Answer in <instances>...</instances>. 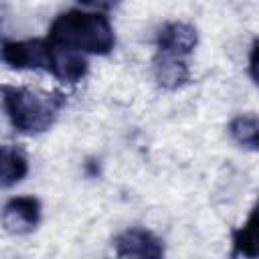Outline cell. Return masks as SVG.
I'll use <instances>...</instances> for the list:
<instances>
[{
  "mask_svg": "<svg viewBox=\"0 0 259 259\" xmlns=\"http://www.w3.org/2000/svg\"><path fill=\"white\" fill-rule=\"evenodd\" d=\"M119 259H164V243L148 229H127L113 241Z\"/></svg>",
  "mask_w": 259,
  "mask_h": 259,
  "instance_id": "obj_4",
  "label": "cell"
},
{
  "mask_svg": "<svg viewBox=\"0 0 259 259\" xmlns=\"http://www.w3.org/2000/svg\"><path fill=\"white\" fill-rule=\"evenodd\" d=\"M40 221V202L34 196H16L4 204L2 225L8 233H28Z\"/></svg>",
  "mask_w": 259,
  "mask_h": 259,
  "instance_id": "obj_6",
  "label": "cell"
},
{
  "mask_svg": "<svg viewBox=\"0 0 259 259\" xmlns=\"http://www.w3.org/2000/svg\"><path fill=\"white\" fill-rule=\"evenodd\" d=\"M53 45L49 38H28V40H4L2 59L12 69H42L51 67Z\"/></svg>",
  "mask_w": 259,
  "mask_h": 259,
  "instance_id": "obj_3",
  "label": "cell"
},
{
  "mask_svg": "<svg viewBox=\"0 0 259 259\" xmlns=\"http://www.w3.org/2000/svg\"><path fill=\"white\" fill-rule=\"evenodd\" d=\"M2 91H4V109L10 123L20 134H28V136L49 130L65 105V95L59 91L38 93L26 87H12V85H4Z\"/></svg>",
  "mask_w": 259,
  "mask_h": 259,
  "instance_id": "obj_2",
  "label": "cell"
},
{
  "mask_svg": "<svg viewBox=\"0 0 259 259\" xmlns=\"http://www.w3.org/2000/svg\"><path fill=\"white\" fill-rule=\"evenodd\" d=\"M0 178H2V186L4 188H10L14 186L16 182H20L26 172H28V162H26V156L12 148V146H2V154H0Z\"/></svg>",
  "mask_w": 259,
  "mask_h": 259,
  "instance_id": "obj_10",
  "label": "cell"
},
{
  "mask_svg": "<svg viewBox=\"0 0 259 259\" xmlns=\"http://www.w3.org/2000/svg\"><path fill=\"white\" fill-rule=\"evenodd\" d=\"M198 42V32L190 22H166L156 34V53H168L176 57H188Z\"/></svg>",
  "mask_w": 259,
  "mask_h": 259,
  "instance_id": "obj_5",
  "label": "cell"
},
{
  "mask_svg": "<svg viewBox=\"0 0 259 259\" xmlns=\"http://www.w3.org/2000/svg\"><path fill=\"white\" fill-rule=\"evenodd\" d=\"M229 136L241 148L259 152V115L243 113L233 117L229 123Z\"/></svg>",
  "mask_w": 259,
  "mask_h": 259,
  "instance_id": "obj_9",
  "label": "cell"
},
{
  "mask_svg": "<svg viewBox=\"0 0 259 259\" xmlns=\"http://www.w3.org/2000/svg\"><path fill=\"white\" fill-rule=\"evenodd\" d=\"M47 38L57 47H65L81 55H109L115 45L109 18L103 12L83 8H71L59 14L53 20Z\"/></svg>",
  "mask_w": 259,
  "mask_h": 259,
  "instance_id": "obj_1",
  "label": "cell"
},
{
  "mask_svg": "<svg viewBox=\"0 0 259 259\" xmlns=\"http://www.w3.org/2000/svg\"><path fill=\"white\" fill-rule=\"evenodd\" d=\"M154 79L164 89H178L190 79V69L184 57L156 53L154 57Z\"/></svg>",
  "mask_w": 259,
  "mask_h": 259,
  "instance_id": "obj_7",
  "label": "cell"
},
{
  "mask_svg": "<svg viewBox=\"0 0 259 259\" xmlns=\"http://www.w3.org/2000/svg\"><path fill=\"white\" fill-rule=\"evenodd\" d=\"M249 73H251L253 81H255L257 87H259V38L253 42L251 53H249Z\"/></svg>",
  "mask_w": 259,
  "mask_h": 259,
  "instance_id": "obj_11",
  "label": "cell"
},
{
  "mask_svg": "<svg viewBox=\"0 0 259 259\" xmlns=\"http://www.w3.org/2000/svg\"><path fill=\"white\" fill-rule=\"evenodd\" d=\"M233 257L259 259V200L245 225L233 233Z\"/></svg>",
  "mask_w": 259,
  "mask_h": 259,
  "instance_id": "obj_8",
  "label": "cell"
}]
</instances>
